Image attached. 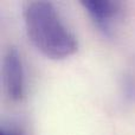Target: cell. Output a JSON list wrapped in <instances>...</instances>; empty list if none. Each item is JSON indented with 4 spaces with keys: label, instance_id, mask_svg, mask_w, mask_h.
Here are the masks:
<instances>
[{
    "label": "cell",
    "instance_id": "6da1fadb",
    "mask_svg": "<svg viewBox=\"0 0 135 135\" xmlns=\"http://www.w3.org/2000/svg\"><path fill=\"white\" fill-rule=\"evenodd\" d=\"M23 16L27 37L44 56L63 59L77 51L76 37L51 2L40 0L26 2Z\"/></svg>",
    "mask_w": 135,
    "mask_h": 135
},
{
    "label": "cell",
    "instance_id": "7a4b0ae2",
    "mask_svg": "<svg viewBox=\"0 0 135 135\" xmlns=\"http://www.w3.org/2000/svg\"><path fill=\"white\" fill-rule=\"evenodd\" d=\"M4 84L8 97L13 101L21 100L25 81L20 54L14 47L8 49L4 59Z\"/></svg>",
    "mask_w": 135,
    "mask_h": 135
},
{
    "label": "cell",
    "instance_id": "3957f363",
    "mask_svg": "<svg viewBox=\"0 0 135 135\" xmlns=\"http://www.w3.org/2000/svg\"><path fill=\"white\" fill-rule=\"evenodd\" d=\"M82 5L94 20V23L105 33H109L113 30L120 13L122 4L120 1H82Z\"/></svg>",
    "mask_w": 135,
    "mask_h": 135
},
{
    "label": "cell",
    "instance_id": "277c9868",
    "mask_svg": "<svg viewBox=\"0 0 135 135\" xmlns=\"http://www.w3.org/2000/svg\"><path fill=\"white\" fill-rule=\"evenodd\" d=\"M0 135H19V134L16 133V132H13V131H5V129H1Z\"/></svg>",
    "mask_w": 135,
    "mask_h": 135
}]
</instances>
